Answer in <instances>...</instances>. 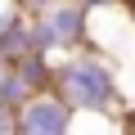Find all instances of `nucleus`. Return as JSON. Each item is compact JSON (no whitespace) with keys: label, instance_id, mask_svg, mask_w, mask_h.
<instances>
[{"label":"nucleus","instance_id":"3","mask_svg":"<svg viewBox=\"0 0 135 135\" xmlns=\"http://www.w3.org/2000/svg\"><path fill=\"white\" fill-rule=\"evenodd\" d=\"M41 18L50 23L59 50H77L90 41V5L86 0H54L50 9H41Z\"/></svg>","mask_w":135,"mask_h":135},{"label":"nucleus","instance_id":"5","mask_svg":"<svg viewBox=\"0 0 135 135\" xmlns=\"http://www.w3.org/2000/svg\"><path fill=\"white\" fill-rule=\"evenodd\" d=\"M0 135H18V108L0 104Z\"/></svg>","mask_w":135,"mask_h":135},{"label":"nucleus","instance_id":"2","mask_svg":"<svg viewBox=\"0 0 135 135\" xmlns=\"http://www.w3.org/2000/svg\"><path fill=\"white\" fill-rule=\"evenodd\" d=\"M72 104H63L54 90H36L18 104V135H72Z\"/></svg>","mask_w":135,"mask_h":135},{"label":"nucleus","instance_id":"6","mask_svg":"<svg viewBox=\"0 0 135 135\" xmlns=\"http://www.w3.org/2000/svg\"><path fill=\"white\" fill-rule=\"evenodd\" d=\"M23 5H27V14H41V9H50V5H54V0H23Z\"/></svg>","mask_w":135,"mask_h":135},{"label":"nucleus","instance_id":"1","mask_svg":"<svg viewBox=\"0 0 135 135\" xmlns=\"http://www.w3.org/2000/svg\"><path fill=\"white\" fill-rule=\"evenodd\" d=\"M50 90L63 104H72L77 113H117L122 108L117 72L99 54H68L63 63H54V86Z\"/></svg>","mask_w":135,"mask_h":135},{"label":"nucleus","instance_id":"4","mask_svg":"<svg viewBox=\"0 0 135 135\" xmlns=\"http://www.w3.org/2000/svg\"><path fill=\"white\" fill-rule=\"evenodd\" d=\"M32 95H36V90L27 86V77H23L18 68L9 63L5 72H0V104H9V108H18V104H27Z\"/></svg>","mask_w":135,"mask_h":135}]
</instances>
